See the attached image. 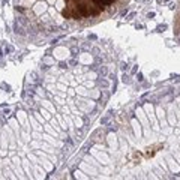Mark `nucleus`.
I'll return each mask as SVG.
<instances>
[{
    "label": "nucleus",
    "mask_w": 180,
    "mask_h": 180,
    "mask_svg": "<svg viewBox=\"0 0 180 180\" xmlns=\"http://www.w3.org/2000/svg\"><path fill=\"white\" fill-rule=\"evenodd\" d=\"M93 2L98 5H110L111 3V0H93Z\"/></svg>",
    "instance_id": "2"
},
{
    "label": "nucleus",
    "mask_w": 180,
    "mask_h": 180,
    "mask_svg": "<svg viewBox=\"0 0 180 180\" xmlns=\"http://www.w3.org/2000/svg\"><path fill=\"white\" fill-rule=\"evenodd\" d=\"M78 9H80L81 15H87V14H89V12H87V9H86V5H78Z\"/></svg>",
    "instance_id": "1"
}]
</instances>
